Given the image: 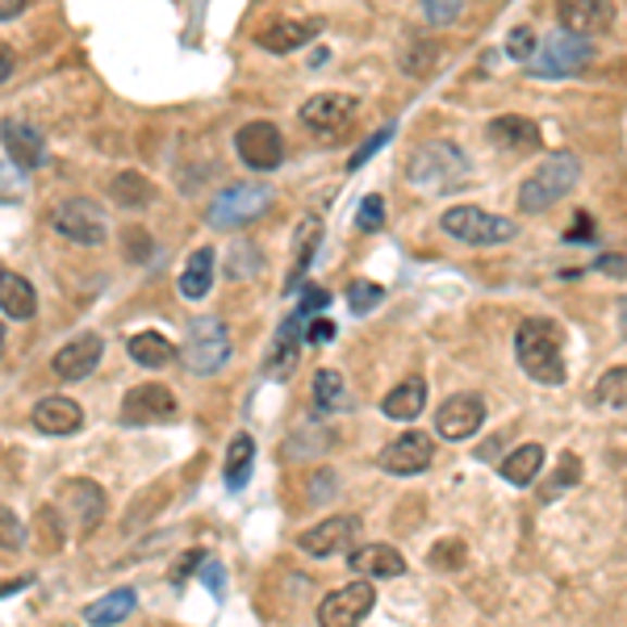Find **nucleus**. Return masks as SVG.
I'll list each match as a JSON object with an SVG mask.
<instances>
[{"instance_id": "cd10ccee", "label": "nucleus", "mask_w": 627, "mask_h": 627, "mask_svg": "<svg viewBox=\"0 0 627 627\" xmlns=\"http://www.w3.org/2000/svg\"><path fill=\"white\" fill-rule=\"evenodd\" d=\"M126 352H130V360L142 364V368H164V364L176 360L172 339H164L160 330H138V335H130V339H126Z\"/></svg>"}, {"instance_id": "2f4dec72", "label": "nucleus", "mask_w": 627, "mask_h": 627, "mask_svg": "<svg viewBox=\"0 0 627 627\" xmlns=\"http://www.w3.org/2000/svg\"><path fill=\"white\" fill-rule=\"evenodd\" d=\"M544 468V448L540 443H523V448H515L506 461H502V481H511V486H531L536 481V473Z\"/></svg>"}, {"instance_id": "4c0bfd02", "label": "nucleus", "mask_w": 627, "mask_h": 627, "mask_svg": "<svg viewBox=\"0 0 627 627\" xmlns=\"http://www.w3.org/2000/svg\"><path fill=\"white\" fill-rule=\"evenodd\" d=\"M327 301H330L327 289H318V285H305V289H301V305L293 310V314H298V318H305V323H310V318H323Z\"/></svg>"}, {"instance_id": "a878e982", "label": "nucleus", "mask_w": 627, "mask_h": 627, "mask_svg": "<svg viewBox=\"0 0 627 627\" xmlns=\"http://www.w3.org/2000/svg\"><path fill=\"white\" fill-rule=\"evenodd\" d=\"M427 406V381L423 377H410L402 381L398 389H389L381 402V414L385 418H393V423H410V418H418Z\"/></svg>"}, {"instance_id": "4be33fe9", "label": "nucleus", "mask_w": 627, "mask_h": 627, "mask_svg": "<svg viewBox=\"0 0 627 627\" xmlns=\"http://www.w3.org/2000/svg\"><path fill=\"white\" fill-rule=\"evenodd\" d=\"M301 327H305V318L289 314L285 327H280V335H276V348H273V355H268V364H264V373H268L273 381H289V377H293L298 355H301Z\"/></svg>"}, {"instance_id": "e433bc0d", "label": "nucleus", "mask_w": 627, "mask_h": 627, "mask_svg": "<svg viewBox=\"0 0 627 627\" xmlns=\"http://www.w3.org/2000/svg\"><path fill=\"white\" fill-rule=\"evenodd\" d=\"M381 226H385V197L368 192V197L360 201V210H355V230H364V235H377Z\"/></svg>"}, {"instance_id": "423d86ee", "label": "nucleus", "mask_w": 627, "mask_h": 627, "mask_svg": "<svg viewBox=\"0 0 627 627\" xmlns=\"http://www.w3.org/2000/svg\"><path fill=\"white\" fill-rule=\"evenodd\" d=\"M443 235L461 239L468 247H498V243H511L518 235V226L511 218H498V214H486L477 205H452L443 214Z\"/></svg>"}, {"instance_id": "2eb2a0df", "label": "nucleus", "mask_w": 627, "mask_h": 627, "mask_svg": "<svg viewBox=\"0 0 627 627\" xmlns=\"http://www.w3.org/2000/svg\"><path fill=\"white\" fill-rule=\"evenodd\" d=\"M355 113V97L343 92H314L305 105H301V122L314 130V135H339Z\"/></svg>"}, {"instance_id": "8fccbe9b", "label": "nucleus", "mask_w": 627, "mask_h": 627, "mask_svg": "<svg viewBox=\"0 0 627 627\" xmlns=\"http://www.w3.org/2000/svg\"><path fill=\"white\" fill-rule=\"evenodd\" d=\"M599 268H602V273H611V276H624V255H602Z\"/></svg>"}, {"instance_id": "72a5a7b5", "label": "nucleus", "mask_w": 627, "mask_h": 627, "mask_svg": "<svg viewBox=\"0 0 627 627\" xmlns=\"http://www.w3.org/2000/svg\"><path fill=\"white\" fill-rule=\"evenodd\" d=\"M343 402H348L343 373L318 368V377H314V406H318V414H335V410H343Z\"/></svg>"}, {"instance_id": "f3484780", "label": "nucleus", "mask_w": 627, "mask_h": 627, "mask_svg": "<svg viewBox=\"0 0 627 627\" xmlns=\"http://www.w3.org/2000/svg\"><path fill=\"white\" fill-rule=\"evenodd\" d=\"M101 355H105L101 335H80V339H72L67 348H59L55 360H51V373H55L59 381H84L88 373H97Z\"/></svg>"}, {"instance_id": "de8ad7c7", "label": "nucleus", "mask_w": 627, "mask_h": 627, "mask_svg": "<svg viewBox=\"0 0 627 627\" xmlns=\"http://www.w3.org/2000/svg\"><path fill=\"white\" fill-rule=\"evenodd\" d=\"M26 13V0H0V22H13Z\"/></svg>"}, {"instance_id": "4468645a", "label": "nucleus", "mask_w": 627, "mask_h": 627, "mask_svg": "<svg viewBox=\"0 0 627 627\" xmlns=\"http://www.w3.org/2000/svg\"><path fill=\"white\" fill-rule=\"evenodd\" d=\"M59 506H63V515L76 523V531H92L105 518L110 502H105V490L97 481H67L59 490Z\"/></svg>"}, {"instance_id": "ddd939ff", "label": "nucleus", "mask_w": 627, "mask_h": 627, "mask_svg": "<svg viewBox=\"0 0 627 627\" xmlns=\"http://www.w3.org/2000/svg\"><path fill=\"white\" fill-rule=\"evenodd\" d=\"M486 423V402L477 393H452L436 410V431L443 439H468L477 436V427Z\"/></svg>"}, {"instance_id": "a18cd8bd", "label": "nucleus", "mask_w": 627, "mask_h": 627, "mask_svg": "<svg viewBox=\"0 0 627 627\" xmlns=\"http://www.w3.org/2000/svg\"><path fill=\"white\" fill-rule=\"evenodd\" d=\"M201 561H205V552H197V548H192V552H185V556H180V561H176V569H172V581H176V586H180V581H185V577H189V569H197V565H201Z\"/></svg>"}, {"instance_id": "37998d69", "label": "nucleus", "mask_w": 627, "mask_h": 627, "mask_svg": "<svg viewBox=\"0 0 627 627\" xmlns=\"http://www.w3.org/2000/svg\"><path fill=\"white\" fill-rule=\"evenodd\" d=\"M423 13H427V22L448 26V22H456V17H461V4H456V0H427V4H423Z\"/></svg>"}, {"instance_id": "1a4fd4ad", "label": "nucleus", "mask_w": 627, "mask_h": 627, "mask_svg": "<svg viewBox=\"0 0 627 627\" xmlns=\"http://www.w3.org/2000/svg\"><path fill=\"white\" fill-rule=\"evenodd\" d=\"M377 606V586L373 581H352L343 590H330L318 606V627H360L368 611Z\"/></svg>"}, {"instance_id": "dca6fc26", "label": "nucleus", "mask_w": 627, "mask_h": 627, "mask_svg": "<svg viewBox=\"0 0 627 627\" xmlns=\"http://www.w3.org/2000/svg\"><path fill=\"white\" fill-rule=\"evenodd\" d=\"M0 142H4L13 167H22V172H34V167H42V160H47V138H42V130H34L22 117H9V122L0 126Z\"/></svg>"}, {"instance_id": "09e8293b", "label": "nucleus", "mask_w": 627, "mask_h": 627, "mask_svg": "<svg viewBox=\"0 0 627 627\" xmlns=\"http://www.w3.org/2000/svg\"><path fill=\"white\" fill-rule=\"evenodd\" d=\"M13 67H17V55H13V51H9L4 42H0V84L13 76Z\"/></svg>"}, {"instance_id": "603ef678", "label": "nucleus", "mask_w": 627, "mask_h": 627, "mask_svg": "<svg viewBox=\"0 0 627 627\" xmlns=\"http://www.w3.org/2000/svg\"><path fill=\"white\" fill-rule=\"evenodd\" d=\"M0 348H4V323H0Z\"/></svg>"}, {"instance_id": "6ab92c4d", "label": "nucleus", "mask_w": 627, "mask_h": 627, "mask_svg": "<svg viewBox=\"0 0 627 627\" xmlns=\"http://www.w3.org/2000/svg\"><path fill=\"white\" fill-rule=\"evenodd\" d=\"M556 17H561V29H569V34H577V38H590V34L611 29L615 9L602 4V0H569V4L556 9Z\"/></svg>"}, {"instance_id": "c756f323", "label": "nucleus", "mask_w": 627, "mask_h": 627, "mask_svg": "<svg viewBox=\"0 0 627 627\" xmlns=\"http://www.w3.org/2000/svg\"><path fill=\"white\" fill-rule=\"evenodd\" d=\"M214 268H218L214 251H210V247H197L189 255V264H185V273H180V293L189 301H201L210 293V285H214Z\"/></svg>"}, {"instance_id": "a19ab883", "label": "nucleus", "mask_w": 627, "mask_h": 627, "mask_svg": "<svg viewBox=\"0 0 627 627\" xmlns=\"http://www.w3.org/2000/svg\"><path fill=\"white\" fill-rule=\"evenodd\" d=\"M151 251H155L151 235H147V230H138V226H130V230H126V260L142 264V260H151Z\"/></svg>"}, {"instance_id": "0eeeda50", "label": "nucleus", "mask_w": 627, "mask_h": 627, "mask_svg": "<svg viewBox=\"0 0 627 627\" xmlns=\"http://www.w3.org/2000/svg\"><path fill=\"white\" fill-rule=\"evenodd\" d=\"M464 172H468V160L452 142H427L410 155L406 164V176L423 189H452L464 180Z\"/></svg>"}, {"instance_id": "58836bf2", "label": "nucleus", "mask_w": 627, "mask_h": 627, "mask_svg": "<svg viewBox=\"0 0 627 627\" xmlns=\"http://www.w3.org/2000/svg\"><path fill=\"white\" fill-rule=\"evenodd\" d=\"M536 42H540V38H536L531 29L515 26V29H511V38H506V55L518 59V63H527V59L536 55Z\"/></svg>"}, {"instance_id": "f8f14e48", "label": "nucleus", "mask_w": 627, "mask_h": 627, "mask_svg": "<svg viewBox=\"0 0 627 627\" xmlns=\"http://www.w3.org/2000/svg\"><path fill=\"white\" fill-rule=\"evenodd\" d=\"M431 456H436L431 436L406 431V436L385 443V452L377 456V464H381V473H393V477H414V473H423V468L431 464Z\"/></svg>"}, {"instance_id": "7ed1b4c3", "label": "nucleus", "mask_w": 627, "mask_h": 627, "mask_svg": "<svg viewBox=\"0 0 627 627\" xmlns=\"http://www.w3.org/2000/svg\"><path fill=\"white\" fill-rule=\"evenodd\" d=\"M276 192L268 185H255V180H243V185H230V189H222L214 201H210V226L214 230H243L251 226L255 218H264L268 214V205H273Z\"/></svg>"}, {"instance_id": "473e14b6", "label": "nucleus", "mask_w": 627, "mask_h": 627, "mask_svg": "<svg viewBox=\"0 0 627 627\" xmlns=\"http://www.w3.org/2000/svg\"><path fill=\"white\" fill-rule=\"evenodd\" d=\"M251 464H255V439L239 431V436L230 439V448H226V490H243L247 477H251Z\"/></svg>"}, {"instance_id": "7c9ffc66", "label": "nucleus", "mask_w": 627, "mask_h": 627, "mask_svg": "<svg viewBox=\"0 0 627 627\" xmlns=\"http://www.w3.org/2000/svg\"><path fill=\"white\" fill-rule=\"evenodd\" d=\"M110 197L113 205H122V210H147L155 201V185L142 172H117L110 180Z\"/></svg>"}, {"instance_id": "9d476101", "label": "nucleus", "mask_w": 627, "mask_h": 627, "mask_svg": "<svg viewBox=\"0 0 627 627\" xmlns=\"http://www.w3.org/2000/svg\"><path fill=\"white\" fill-rule=\"evenodd\" d=\"M180 414V402L167 385H138L122 398V423L126 427H155V423H172Z\"/></svg>"}, {"instance_id": "3c124183", "label": "nucleus", "mask_w": 627, "mask_h": 627, "mask_svg": "<svg viewBox=\"0 0 627 627\" xmlns=\"http://www.w3.org/2000/svg\"><path fill=\"white\" fill-rule=\"evenodd\" d=\"M29 581L22 577V581H9V586H0V599H9V594H17V590H26Z\"/></svg>"}, {"instance_id": "c9c22d12", "label": "nucleus", "mask_w": 627, "mask_h": 627, "mask_svg": "<svg viewBox=\"0 0 627 627\" xmlns=\"http://www.w3.org/2000/svg\"><path fill=\"white\" fill-rule=\"evenodd\" d=\"M381 301H385V289L381 285H373V280H352V285H348V305H352V314H373Z\"/></svg>"}, {"instance_id": "b1692460", "label": "nucleus", "mask_w": 627, "mask_h": 627, "mask_svg": "<svg viewBox=\"0 0 627 627\" xmlns=\"http://www.w3.org/2000/svg\"><path fill=\"white\" fill-rule=\"evenodd\" d=\"M0 310H4L13 323H29L34 310H38V293H34V285H29L22 273L4 268V264H0Z\"/></svg>"}, {"instance_id": "393cba45", "label": "nucleus", "mask_w": 627, "mask_h": 627, "mask_svg": "<svg viewBox=\"0 0 627 627\" xmlns=\"http://www.w3.org/2000/svg\"><path fill=\"white\" fill-rule=\"evenodd\" d=\"M314 38H318V22H273V26H264L255 34V42L264 51H276V55H289V51H298V47L314 42Z\"/></svg>"}, {"instance_id": "39448f33", "label": "nucleus", "mask_w": 627, "mask_h": 627, "mask_svg": "<svg viewBox=\"0 0 627 627\" xmlns=\"http://www.w3.org/2000/svg\"><path fill=\"white\" fill-rule=\"evenodd\" d=\"M590 59H594L590 38H577L569 29H552V34H544V38L536 42V76L565 80V76H577Z\"/></svg>"}, {"instance_id": "20e7f679", "label": "nucleus", "mask_w": 627, "mask_h": 627, "mask_svg": "<svg viewBox=\"0 0 627 627\" xmlns=\"http://www.w3.org/2000/svg\"><path fill=\"white\" fill-rule=\"evenodd\" d=\"M230 360V330L222 318H192L189 335H185V348H180V364L197 373V377H210L218 373L222 364Z\"/></svg>"}, {"instance_id": "bb28decb", "label": "nucleus", "mask_w": 627, "mask_h": 627, "mask_svg": "<svg viewBox=\"0 0 627 627\" xmlns=\"http://www.w3.org/2000/svg\"><path fill=\"white\" fill-rule=\"evenodd\" d=\"M138 606V594L130 586H122V590H113L105 599H97L92 606H84V624L92 627H117L122 619H130Z\"/></svg>"}, {"instance_id": "c85d7f7f", "label": "nucleus", "mask_w": 627, "mask_h": 627, "mask_svg": "<svg viewBox=\"0 0 627 627\" xmlns=\"http://www.w3.org/2000/svg\"><path fill=\"white\" fill-rule=\"evenodd\" d=\"M318 243H323V218L318 214H310V218H301L298 226V251H293V268H289V280H285V289H298L305 268L314 264V255H318Z\"/></svg>"}, {"instance_id": "79ce46f5", "label": "nucleus", "mask_w": 627, "mask_h": 627, "mask_svg": "<svg viewBox=\"0 0 627 627\" xmlns=\"http://www.w3.org/2000/svg\"><path fill=\"white\" fill-rule=\"evenodd\" d=\"M335 339V323L330 318H310L305 327H301V343H310V348H323Z\"/></svg>"}, {"instance_id": "c03bdc74", "label": "nucleus", "mask_w": 627, "mask_h": 627, "mask_svg": "<svg viewBox=\"0 0 627 627\" xmlns=\"http://www.w3.org/2000/svg\"><path fill=\"white\" fill-rule=\"evenodd\" d=\"M389 138H393V126H385L381 135H373V138H368V142H364V147L355 151L352 160H348V167H352V172H355V167H364V164H368V160H373V155H377V151H381L385 142H389Z\"/></svg>"}, {"instance_id": "5701e85b", "label": "nucleus", "mask_w": 627, "mask_h": 627, "mask_svg": "<svg viewBox=\"0 0 627 627\" xmlns=\"http://www.w3.org/2000/svg\"><path fill=\"white\" fill-rule=\"evenodd\" d=\"M352 573H360L364 581H389V577H402L406 573V561H402V552L389 544H364L352 552Z\"/></svg>"}, {"instance_id": "aec40b11", "label": "nucleus", "mask_w": 627, "mask_h": 627, "mask_svg": "<svg viewBox=\"0 0 627 627\" xmlns=\"http://www.w3.org/2000/svg\"><path fill=\"white\" fill-rule=\"evenodd\" d=\"M29 423L42 431V436H72V431H80L84 427V410L72 402V398H42L34 414H29Z\"/></svg>"}, {"instance_id": "f704fd0d", "label": "nucleus", "mask_w": 627, "mask_h": 627, "mask_svg": "<svg viewBox=\"0 0 627 627\" xmlns=\"http://www.w3.org/2000/svg\"><path fill=\"white\" fill-rule=\"evenodd\" d=\"M624 373H627L624 364H615V368L599 381V389H594V402H599V406L624 410V385H627Z\"/></svg>"}, {"instance_id": "412c9836", "label": "nucleus", "mask_w": 627, "mask_h": 627, "mask_svg": "<svg viewBox=\"0 0 627 627\" xmlns=\"http://www.w3.org/2000/svg\"><path fill=\"white\" fill-rule=\"evenodd\" d=\"M355 531H360V523H355L352 515H335V518H323L318 527H310L298 544L305 548L310 556H335L339 548L352 540Z\"/></svg>"}, {"instance_id": "49530a36", "label": "nucleus", "mask_w": 627, "mask_h": 627, "mask_svg": "<svg viewBox=\"0 0 627 627\" xmlns=\"http://www.w3.org/2000/svg\"><path fill=\"white\" fill-rule=\"evenodd\" d=\"M201 577H205V586H214V594H226V586H222V565H210V561H201Z\"/></svg>"}, {"instance_id": "6e6552de", "label": "nucleus", "mask_w": 627, "mask_h": 627, "mask_svg": "<svg viewBox=\"0 0 627 627\" xmlns=\"http://www.w3.org/2000/svg\"><path fill=\"white\" fill-rule=\"evenodd\" d=\"M51 226H55L63 239H72V243H80V247H101L105 243V235H110V230H105L101 205H92L88 197H72V201L55 205Z\"/></svg>"}, {"instance_id": "f257e3e1", "label": "nucleus", "mask_w": 627, "mask_h": 627, "mask_svg": "<svg viewBox=\"0 0 627 627\" xmlns=\"http://www.w3.org/2000/svg\"><path fill=\"white\" fill-rule=\"evenodd\" d=\"M518 368L536 385H565V339L552 318H523L515 330Z\"/></svg>"}, {"instance_id": "f03ea898", "label": "nucleus", "mask_w": 627, "mask_h": 627, "mask_svg": "<svg viewBox=\"0 0 627 627\" xmlns=\"http://www.w3.org/2000/svg\"><path fill=\"white\" fill-rule=\"evenodd\" d=\"M577 176H581V164H577L573 151H552V155H544V164L518 185V210H523V214H544L548 205L565 201V197L577 189Z\"/></svg>"}, {"instance_id": "a211bd4d", "label": "nucleus", "mask_w": 627, "mask_h": 627, "mask_svg": "<svg viewBox=\"0 0 627 627\" xmlns=\"http://www.w3.org/2000/svg\"><path fill=\"white\" fill-rule=\"evenodd\" d=\"M486 138H490L498 151L523 155V151H536V147H540V126H536L531 117L506 113V117H493L490 126H486Z\"/></svg>"}, {"instance_id": "ea45409f", "label": "nucleus", "mask_w": 627, "mask_h": 627, "mask_svg": "<svg viewBox=\"0 0 627 627\" xmlns=\"http://www.w3.org/2000/svg\"><path fill=\"white\" fill-rule=\"evenodd\" d=\"M22 544H26V531H22V523H17V515H13L9 506H0V548L17 552Z\"/></svg>"}, {"instance_id": "9b49d317", "label": "nucleus", "mask_w": 627, "mask_h": 627, "mask_svg": "<svg viewBox=\"0 0 627 627\" xmlns=\"http://www.w3.org/2000/svg\"><path fill=\"white\" fill-rule=\"evenodd\" d=\"M235 151L247 167L255 172H273L285 160V135L276 130L273 122H247L243 130L235 135Z\"/></svg>"}]
</instances>
